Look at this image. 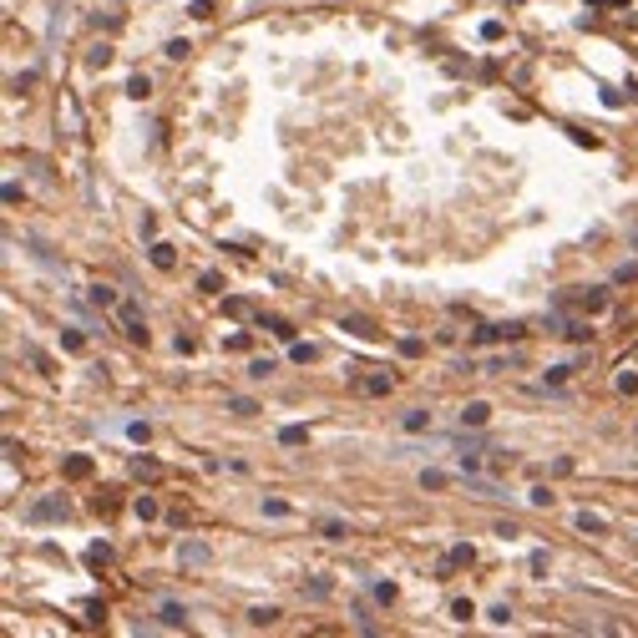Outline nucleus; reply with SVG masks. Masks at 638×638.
I'll use <instances>...</instances> for the list:
<instances>
[{"label": "nucleus", "instance_id": "obj_1", "mask_svg": "<svg viewBox=\"0 0 638 638\" xmlns=\"http://www.w3.org/2000/svg\"><path fill=\"white\" fill-rule=\"evenodd\" d=\"M522 335H527V330L512 319V325H487V330H476L471 340H476V345H502V340H522Z\"/></svg>", "mask_w": 638, "mask_h": 638}, {"label": "nucleus", "instance_id": "obj_2", "mask_svg": "<svg viewBox=\"0 0 638 638\" xmlns=\"http://www.w3.org/2000/svg\"><path fill=\"white\" fill-rule=\"evenodd\" d=\"M26 517H31V522H61V517H66V502H61V497H46V502H36Z\"/></svg>", "mask_w": 638, "mask_h": 638}, {"label": "nucleus", "instance_id": "obj_3", "mask_svg": "<svg viewBox=\"0 0 638 638\" xmlns=\"http://www.w3.org/2000/svg\"><path fill=\"white\" fill-rule=\"evenodd\" d=\"M492 421V406L487 401H471L466 411H461V426H487Z\"/></svg>", "mask_w": 638, "mask_h": 638}, {"label": "nucleus", "instance_id": "obj_4", "mask_svg": "<svg viewBox=\"0 0 638 638\" xmlns=\"http://www.w3.org/2000/svg\"><path fill=\"white\" fill-rule=\"evenodd\" d=\"M178 557H183V563H193V568H203L213 552H208V542H183V547H178Z\"/></svg>", "mask_w": 638, "mask_h": 638}, {"label": "nucleus", "instance_id": "obj_5", "mask_svg": "<svg viewBox=\"0 0 638 638\" xmlns=\"http://www.w3.org/2000/svg\"><path fill=\"white\" fill-rule=\"evenodd\" d=\"M157 623H163V628H188V608H178V603H168L163 613H157Z\"/></svg>", "mask_w": 638, "mask_h": 638}, {"label": "nucleus", "instance_id": "obj_6", "mask_svg": "<svg viewBox=\"0 0 638 638\" xmlns=\"http://www.w3.org/2000/svg\"><path fill=\"white\" fill-rule=\"evenodd\" d=\"M66 476H71V482H87V476H92V461H87V456H71V461H66Z\"/></svg>", "mask_w": 638, "mask_h": 638}, {"label": "nucleus", "instance_id": "obj_7", "mask_svg": "<svg viewBox=\"0 0 638 638\" xmlns=\"http://www.w3.org/2000/svg\"><path fill=\"white\" fill-rule=\"evenodd\" d=\"M87 299H92L97 309H112V304H117V289H112V284H97V289H92Z\"/></svg>", "mask_w": 638, "mask_h": 638}, {"label": "nucleus", "instance_id": "obj_8", "mask_svg": "<svg viewBox=\"0 0 638 638\" xmlns=\"http://www.w3.org/2000/svg\"><path fill=\"white\" fill-rule=\"evenodd\" d=\"M127 97H132V102H147V97H152V82H147V76H132V82H127Z\"/></svg>", "mask_w": 638, "mask_h": 638}, {"label": "nucleus", "instance_id": "obj_9", "mask_svg": "<svg viewBox=\"0 0 638 638\" xmlns=\"http://www.w3.org/2000/svg\"><path fill=\"white\" fill-rule=\"evenodd\" d=\"M147 254H152V264H157V269H173V259H178V254H173L168 244H152Z\"/></svg>", "mask_w": 638, "mask_h": 638}, {"label": "nucleus", "instance_id": "obj_10", "mask_svg": "<svg viewBox=\"0 0 638 638\" xmlns=\"http://www.w3.org/2000/svg\"><path fill=\"white\" fill-rule=\"evenodd\" d=\"M249 623L254 628H269V623H279V608H249Z\"/></svg>", "mask_w": 638, "mask_h": 638}, {"label": "nucleus", "instance_id": "obj_11", "mask_svg": "<svg viewBox=\"0 0 638 638\" xmlns=\"http://www.w3.org/2000/svg\"><path fill=\"white\" fill-rule=\"evenodd\" d=\"M421 487L426 492H441L446 487V471H421Z\"/></svg>", "mask_w": 638, "mask_h": 638}, {"label": "nucleus", "instance_id": "obj_12", "mask_svg": "<svg viewBox=\"0 0 638 638\" xmlns=\"http://www.w3.org/2000/svg\"><path fill=\"white\" fill-rule=\"evenodd\" d=\"M87 563H112V547L107 542H92L87 547Z\"/></svg>", "mask_w": 638, "mask_h": 638}, {"label": "nucleus", "instance_id": "obj_13", "mask_svg": "<svg viewBox=\"0 0 638 638\" xmlns=\"http://www.w3.org/2000/svg\"><path fill=\"white\" fill-rule=\"evenodd\" d=\"M132 512H137L142 522H152V517H157V502H152V497H137V502H132Z\"/></svg>", "mask_w": 638, "mask_h": 638}, {"label": "nucleus", "instance_id": "obj_14", "mask_svg": "<svg viewBox=\"0 0 638 638\" xmlns=\"http://www.w3.org/2000/svg\"><path fill=\"white\" fill-rule=\"evenodd\" d=\"M578 527H583V532H603L608 522H603L598 512H578Z\"/></svg>", "mask_w": 638, "mask_h": 638}, {"label": "nucleus", "instance_id": "obj_15", "mask_svg": "<svg viewBox=\"0 0 638 638\" xmlns=\"http://www.w3.org/2000/svg\"><path fill=\"white\" fill-rule=\"evenodd\" d=\"M365 395H390V375H375V380H365Z\"/></svg>", "mask_w": 638, "mask_h": 638}, {"label": "nucleus", "instance_id": "obj_16", "mask_svg": "<svg viewBox=\"0 0 638 638\" xmlns=\"http://www.w3.org/2000/svg\"><path fill=\"white\" fill-rule=\"evenodd\" d=\"M426 426H431L426 411H406V431H426Z\"/></svg>", "mask_w": 638, "mask_h": 638}, {"label": "nucleus", "instance_id": "obj_17", "mask_svg": "<svg viewBox=\"0 0 638 638\" xmlns=\"http://www.w3.org/2000/svg\"><path fill=\"white\" fill-rule=\"evenodd\" d=\"M279 441H284V446H299V441H304V426H284Z\"/></svg>", "mask_w": 638, "mask_h": 638}, {"label": "nucleus", "instance_id": "obj_18", "mask_svg": "<svg viewBox=\"0 0 638 638\" xmlns=\"http://www.w3.org/2000/svg\"><path fill=\"white\" fill-rule=\"evenodd\" d=\"M618 390L633 395V390H638V375H633V370H618Z\"/></svg>", "mask_w": 638, "mask_h": 638}, {"label": "nucleus", "instance_id": "obj_19", "mask_svg": "<svg viewBox=\"0 0 638 638\" xmlns=\"http://www.w3.org/2000/svg\"><path fill=\"white\" fill-rule=\"evenodd\" d=\"M61 345H66V350H82L87 340H82V330H61Z\"/></svg>", "mask_w": 638, "mask_h": 638}, {"label": "nucleus", "instance_id": "obj_20", "mask_svg": "<svg viewBox=\"0 0 638 638\" xmlns=\"http://www.w3.org/2000/svg\"><path fill=\"white\" fill-rule=\"evenodd\" d=\"M471 557H476V552H471L466 542H461V547H451V563H456V568H466V563H471Z\"/></svg>", "mask_w": 638, "mask_h": 638}, {"label": "nucleus", "instance_id": "obj_21", "mask_svg": "<svg viewBox=\"0 0 638 638\" xmlns=\"http://www.w3.org/2000/svg\"><path fill=\"white\" fill-rule=\"evenodd\" d=\"M476 471H482V456L466 451V456H461V476H476Z\"/></svg>", "mask_w": 638, "mask_h": 638}, {"label": "nucleus", "instance_id": "obj_22", "mask_svg": "<svg viewBox=\"0 0 638 638\" xmlns=\"http://www.w3.org/2000/svg\"><path fill=\"white\" fill-rule=\"evenodd\" d=\"M228 411H238V416H254V401H244V395H233V401H228Z\"/></svg>", "mask_w": 638, "mask_h": 638}, {"label": "nucleus", "instance_id": "obj_23", "mask_svg": "<svg viewBox=\"0 0 638 638\" xmlns=\"http://www.w3.org/2000/svg\"><path fill=\"white\" fill-rule=\"evenodd\" d=\"M603 304H608L603 289H588V294H583V309H603Z\"/></svg>", "mask_w": 638, "mask_h": 638}, {"label": "nucleus", "instance_id": "obj_24", "mask_svg": "<svg viewBox=\"0 0 638 638\" xmlns=\"http://www.w3.org/2000/svg\"><path fill=\"white\" fill-rule=\"evenodd\" d=\"M527 502H532V507H547V502H552V492H547V487H532V492H527Z\"/></svg>", "mask_w": 638, "mask_h": 638}, {"label": "nucleus", "instance_id": "obj_25", "mask_svg": "<svg viewBox=\"0 0 638 638\" xmlns=\"http://www.w3.org/2000/svg\"><path fill=\"white\" fill-rule=\"evenodd\" d=\"M568 375H573V370H568V365H552V370H547V385H563V380H568Z\"/></svg>", "mask_w": 638, "mask_h": 638}, {"label": "nucleus", "instance_id": "obj_26", "mask_svg": "<svg viewBox=\"0 0 638 638\" xmlns=\"http://www.w3.org/2000/svg\"><path fill=\"white\" fill-rule=\"evenodd\" d=\"M249 375H259V380H264V375H274V360H254V365H249Z\"/></svg>", "mask_w": 638, "mask_h": 638}, {"label": "nucleus", "instance_id": "obj_27", "mask_svg": "<svg viewBox=\"0 0 638 638\" xmlns=\"http://www.w3.org/2000/svg\"><path fill=\"white\" fill-rule=\"evenodd\" d=\"M451 618H461V623H466V618H471V603H466V598H456V603H451Z\"/></svg>", "mask_w": 638, "mask_h": 638}]
</instances>
